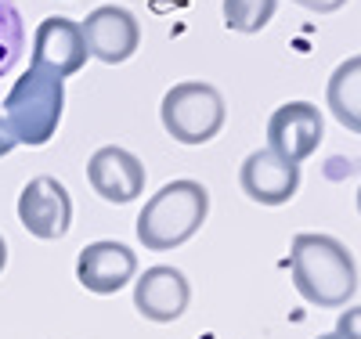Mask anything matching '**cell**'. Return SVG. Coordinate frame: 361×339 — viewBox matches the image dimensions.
<instances>
[{"instance_id":"obj_1","label":"cell","mask_w":361,"mask_h":339,"mask_svg":"<svg viewBox=\"0 0 361 339\" xmlns=\"http://www.w3.org/2000/svg\"><path fill=\"white\" fill-rule=\"evenodd\" d=\"M289 271L293 285L314 307L336 311L357 292V264L350 249L322 231H300L289 245Z\"/></svg>"},{"instance_id":"obj_2","label":"cell","mask_w":361,"mask_h":339,"mask_svg":"<svg viewBox=\"0 0 361 339\" xmlns=\"http://www.w3.org/2000/svg\"><path fill=\"white\" fill-rule=\"evenodd\" d=\"M209 192L199 180H170L137 213V242L152 253L185 245L206 221Z\"/></svg>"},{"instance_id":"obj_3","label":"cell","mask_w":361,"mask_h":339,"mask_svg":"<svg viewBox=\"0 0 361 339\" xmlns=\"http://www.w3.org/2000/svg\"><path fill=\"white\" fill-rule=\"evenodd\" d=\"M62 112H66V87L58 76L44 73V69H33L22 80H15V87L8 90L4 98V119L15 134L18 144H29V148H40L47 144L54 134H58V123H62Z\"/></svg>"},{"instance_id":"obj_4","label":"cell","mask_w":361,"mask_h":339,"mask_svg":"<svg viewBox=\"0 0 361 339\" xmlns=\"http://www.w3.org/2000/svg\"><path fill=\"white\" fill-rule=\"evenodd\" d=\"M159 119H163V127L173 141L206 144V141H214L224 127V98H221L217 87H209L202 80L173 83L163 94Z\"/></svg>"},{"instance_id":"obj_5","label":"cell","mask_w":361,"mask_h":339,"mask_svg":"<svg viewBox=\"0 0 361 339\" xmlns=\"http://www.w3.org/2000/svg\"><path fill=\"white\" fill-rule=\"evenodd\" d=\"M322 137H325V119L311 101H286L267 119V148L286 163L300 166L304 159H311Z\"/></svg>"},{"instance_id":"obj_6","label":"cell","mask_w":361,"mask_h":339,"mask_svg":"<svg viewBox=\"0 0 361 339\" xmlns=\"http://www.w3.org/2000/svg\"><path fill=\"white\" fill-rule=\"evenodd\" d=\"M18 221L33 238H44V242L66 238L73 224V199L66 192V184L54 177H33L18 195Z\"/></svg>"},{"instance_id":"obj_7","label":"cell","mask_w":361,"mask_h":339,"mask_svg":"<svg viewBox=\"0 0 361 339\" xmlns=\"http://www.w3.org/2000/svg\"><path fill=\"white\" fill-rule=\"evenodd\" d=\"M87 40L80 22L66 15H47L33 33V69H44L58 80H66L87 66Z\"/></svg>"},{"instance_id":"obj_8","label":"cell","mask_w":361,"mask_h":339,"mask_svg":"<svg viewBox=\"0 0 361 339\" xmlns=\"http://www.w3.org/2000/svg\"><path fill=\"white\" fill-rule=\"evenodd\" d=\"M80 29H83V40H87V54L105 61V66H119V61H127L141 47L137 18L127 8H116V4L94 8L80 22Z\"/></svg>"},{"instance_id":"obj_9","label":"cell","mask_w":361,"mask_h":339,"mask_svg":"<svg viewBox=\"0 0 361 339\" xmlns=\"http://www.w3.org/2000/svg\"><path fill=\"white\" fill-rule=\"evenodd\" d=\"M87 180L94 195H102L105 202H134L145 192V166L134 152L105 144L98 148L87 163Z\"/></svg>"},{"instance_id":"obj_10","label":"cell","mask_w":361,"mask_h":339,"mask_svg":"<svg viewBox=\"0 0 361 339\" xmlns=\"http://www.w3.org/2000/svg\"><path fill=\"white\" fill-rule=\"evenodd\" d=\"M238 184L260 206H286L300 188V166L286 163L271 148H257L246 156L243 170H238Z\"/></svg>"},{"instance_id":"obj_11","label":"cell","mask_w":361,"mask_h":339,"mask_svg":"<svg viewBox=\"0 0 361 339\" xmlns=\"http://www.w3.org/2000/svg\"><path fill=\"white\" fill-rule=\"evenodd\" d=\"M137 274V257L127 249L123 242H90L80 249L76 260V282L87 292L112 296L119 292Z\"/></svg>"},{"instance_id":"obj_12","label":"cell","mask_w":361,"mask_h":339,"mask_svg":"<svg viewBox=\"0 0 361 339\" xmlns=\"http://www.w3.org/2000/svg\"><path fill=\"white\" fill-rule=\"evenodd\" d=\"M192 285L177 267H148L134 282V307L148 321H177L188 311Z\"/></svg>"},{"instance_id":"obj_13","label":"cell","mask_w":361,"mask_h":339,"mask_svg":"<svg viewBox=\"0 0 361 339\" xmlns=\"http://www.w3.org/2000/svg\"><path fill=\"white\" fill-rule=\"evenodd\" d=\"M325 105L343 130L361 134V54L340 61L333 69L325 87Z\"/></svg>"},{"instance_id":"obj_14","label":"cell","mask_w":361,"mask_h":339,"mask_svg":"<svg viewBox=\"0 0 361 339\" xmlns=\"http://www.w3.org/2000/svg\"><path fill=\"white\" fill-rule=\"evenodd\" d=\"M279 0H224V25L235 33H260L275 18Z\"/></svg>"},{"instance_id":"obj_15","label":"cell","mask_w":361,"mask_h":339,"mask_svg":"<svg viewBox=\"0 0 361 339\" xmlns=\"http://www.w3.org/2000/svg\"><path fill=\"white\" fill-rule=\"evenodd\" d=\"M25 47V25L11 0H0V76H8Z\"/></svg>"},{"instance_id":"obj_16","label":"cell","mask_w":361,"mask_h":339,"mask_svg":"<svg viewBox=\"0 0 361 339\" xmlns=\"http://www.w3.org/2000/svg\"><path fill=\"white\" fill-rule=\"evenodd\" d=\"M336 335L340 339H361V307H350L336 318Z\"/></svg>"},{"instance_id":"obj_17","label":"cell","mask_w":361,"mask_h":339,"mask_svg":"<svg viewBox=\"0 0 361 339\" xmlns=\"http://www.w3.org/2000/svg\"><path fill=\"white\" fill-rule=\"evenodd\" d=\"M293 4H300V8H307V11H314V15H333V11H340L347 0H293Z\"/></svg>"},{"instance_id":"obj_18","label":"cell","mask_w":361,"mask_h":339,"mask_svg":"<svg viewBox=\"0 0 361 339\" xmlns=\"http://www.w3.org/2000/svg\"><path fill=\"white\" fill-rule=\"evenodd\" d=\"M15 144H18V141H15V134H11V127H8V119L0 116V159H4Z\"/></svg>"},{"instance_id":"obj_19","label":"cell","mask_w":361,"mask_h":339,"mask_svg":"<svg viewBox=\"0 0 361 339\" xmlns=\"http://www.w3.org/2000/svg\"><path fill=\"white\" fill-rule=\"evenodd\" d=\"M4 264H8V245H4V238H0V271H4Z\"/></svg>"},{"instance_id":"obj_20","label":"cell","mask_w":361,"mask_h":339,"mask_svg":"<svg viewBox=\"0 0 361 339\" xmlns=\"http://www.w3.org/2000/svg\"><path fill=\"white\" fill-rule=\"evenodd\" d=\"M318 339H340V335H336V332H329V335H318Z\"/></svg>"},{"instance_id":"obj_21","label":"cell","mask_w":361,"mask_h":339,"mask_svg":"<svg viewBox=\"0 0 361 339\" xmlns=\"http://www.w3.org/2000/svg\"><path fill=\"white\" fill-rule=\"evenodd\" d=\"M357 213H361V188H357Z\"/></svg>"}]
</instances>
